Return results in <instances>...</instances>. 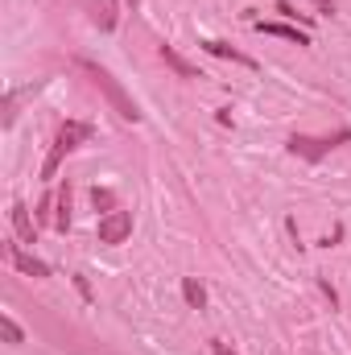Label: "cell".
Wrapping results in <instances>:
<instances>
[{
  "label": "cell",
  "mask_w": 351,
  "mask_h": 355,
  "mask_svg": "<svg viewBox=\"0 0 351 355\" xmlns=\"http://www.w3.org/2000/svg\"><path fill=\"white\" fill-rule=\"evenodd\" d=\"M91 137H95V128H91L87 120H62L58 132H54V145H50V153H46V162H42V182H54V178H58V166H62L79 145H87Z\"/></svg>",
  "instance_id": "cell-1"
},
{
  "label": "cell",
  "mask_w": 351,
  "mask_h": 355,
  "mask_svg": "<svg viewBox=\"0 0 351 355\" xmlns=\"http://www.w3.org/2000/svg\"><path fill=\"white\" fill-rule=\"evenodd\" d=\"M79 67L91 75V83L108 95V103L116 107V116H120V120H128V124H137V120H141V107H137V99H132L128 91L116 83V75H112L108 67H99V62H91V58H79Z\"/></svg>",
  "instance_id": "cell-2"
},
{
  "label": "cell",
  "mask_w": 351,
  "mask_h": 355,
  "mask_svg": "<svg viewBox=\"0 0 351 355\" xmlns=\"http://www.w3.org/2000/svg\"><path fill=\"white\" fill-rule=\"evenodd\" d=\"M339 145H351V128H335L331 137H306V132H293L289 137V153L302 157V162H323Z\"/></svg>",
  "instance_id": "cell-3"
},
{
  "label": "cell",
  "mask_w": 351,
  "mask_h": 355,
  "mask_svg": "<svg viewBox=\"0 0 351 355\" xmlns=\"http://www.w3.org/2000/svg\"><path fill=\"white\" fill-rule=\"evenodd\" d=\"M132 236V211H108L99 219V244H124Z\"/></svg>",
  "instance_id": "cell-4"
},
{
  "label": "cell",
  "mask_w": 351,
  "mask_h": 355,
  "mask_svg": "<svg viewBox=\"0 0 351 355\" xmlns=\"http://www.w3.org/2000/svg\"><path fill=\"white\" fill-rule=\"evenodd\" d=\"M4 257H8V265L17 268V272H25V277H37V281L50 277V265L37 261V257H29V252H21V244H4Z\"/></svg>",
  "instance_id": "cell-5"
},
{
  "label": "cell",
  "mask_w": 351,
  "mask_h": 355,
  "mask_svg": "<svg viewBox=\"0 0 351 355\" xmlns=\"http://www.w3.org/2000/svg\"><path fill=\"white\" fill-rule=\"evenodd\" d=\"M257 33L264 37H285V42H298V46H310V33L289 25V21H257Z\"/></svg>",
  "instance_id": "cell-6"
},
{
  "label": "cell",
  "mask_w": 351,
  "mask_h": 355,
  "mask_svg": "<svg viewBox=\"0 0 351 355\" xmlns=\"http://www.w3.org/2000/svg\"><path fill=\"white\" fill-rule=\"evenodd\" d=\"M8 219H12V232H17V240H21V244H33V240H37V219L29 215V207H25V202H12Z\"/></svg>",
  "instance_id": "cell-7"
},
{
  "label": "cell",
  "mask_w": 351,
  "mask_h": 355,
  "mask_svg": "<svg viewBox=\"0 0 351 355\" xmlns=\"http://www.w3.org/2000/svg\"><path fill=\"white\" fill-rule=\"evenodd\" d=\"M207 54H215V58H228V62H240V67H248V71H257V58L252 54H244V50H236V46H228V42H215V37H207V42H198Z\"/></svg>",
  "instance_id": "cell-8"
},
{
  "label": "cell",
  "mask_w": 351,
  "mask_h": 355,
  "mask_svg": "<svg viewBox=\"0 0 351 355\" xmlns=\"http://www.w3.org/2000/svg\"><path fill=\"white\" fill-rule=\"evenodd\" d=\"M87 8H91V21H95L103 33L116 29V21H120V17H116V8H120L116 0H87Z\"/></svg>",
  "instance_id": "cell-9"
},
{
  "label": "cell",
  "mask_w": 351,
  "mask_h": 355,
  "mask_svg": "<svg viewBox=\"0 0 351 355\" xmlns=\"http://www.w3.org/2000/svg\"><path fill=\"white\" fill-rule=\"evenodd\" d=\"M157 54H162V62H166V67L174 71L178 79H198V71H194V67H190V62H186V58L178 54L174 46H166V42H162V50H157Z\"/></svg>",
  "instance_id": "cell-10"
},
{
  "label": "cell",
  "mask_w": 351,
  "mask_h": 355,
  "mask_svg": "<svg viewBox=\"0 0 351 355\" xmlns=\"http://www.w3.org/2000/svg\"><path fill=\"white\" fill-rule=\"evenodd\" d=\"M54 227H58V232L71 227V186H67V182H62L58 194H54Z\"/></svg>",
  "instance_id": "cell-11"
},
{
  "label": "cell",
  "mask_w": 351,
  "mask_h": 355,
  "mask_svg": "<svg viewBox=\"0 0 351 355\" xmlns=\"http://www.w3.org/2000/svg\"><path fill=\"white\" fill-rule=\"evenodd\" d=\"M182 297H186L190 310H207V289H203L194 277H182Z\"/></svg>",
  "instance_id": "cell-12"
},
{
  "label": "cell",
  "mask_w": 351,
  "mask_h": 355,
  "mask_svg": "<svg viewBox=\"0 0 351 355\" xmlns=\"http://www.w3.org/2000/svg\"><path fill=\"white\" fill-rule=\"evenodd\" d=\"M0 335H4V343H8V347H21V343H25V331H21L8 314H0Z\"/></svg>",
  "instance_id": "cell-13"
},
{
  "label": "cell",
  "mask_w": 351,
  "mask_h": 355,
  "mask_svg": "<svg viewBox=\"0 0 351 355\" xmlns=\"http://www.w3.org/2000/svg\"><path fill=\"white\" fill-rule=\"evenodd\" d=\"M91 202L103 207V215H108V211H120V207H116V194H112V190H99V186L91 190Z\"/></svg>",
  "instance_id": "cell-14"
},
{
  "label": "cell",
  "mask_w": 351,
  "mask_h": 355,
  "mask_svg": "<svg viewBox=\"0 0 351 355\" xmlns=\"http://www.w3.org/2000/svg\"><path fill=\"white\" fill-rule=\"evenodd\" d=\"M318 8V17H335V0H310Z\"/></svg>",
  "instance_id": "cell-15"
},
{
  "label": "cell",
  "mask_w": 351,
  "mask_h": 355,
  "mask_svg": "<svg viewBox=\"0 0 351 355\" xmlns=\"http://www.w3.org/2000/svg\"><path fill=\"white\" fill-rule=\"evenodd\" d=\"M277 12H281V17H289V21H293V17H298V12H293V4H289V0H277Z\"/></svg>",
  "instance_id": "cell-16"
},
{
  "label": "cell",
  "mask_w": 351,
  "mask_h": 355,
  "mask_svg": "<svg viewBox=\"0 0 351 355\" xmlns=\"http://www.w3.org/2000/svg\"><path fill=\"white\" fill-rule=\"evenodd\" d=\"M211 352H215V355H236V352H232V347H228V343H219V339L211 343Z\"/></svg>",
  "instance_id": "cell-17"
},
{
  "label": "cell",
  "mask_w": 351,
  "mask_h": 355,
  "mask_svg": "<svg viewBox=\"0 0 351 355\" xmlns=\"http://www.w3.org/2000/svg\"><path fill=\"white\" fill-rule=\"evenodd\" d=\"M137 4H141V0H128V8H137Z\"/></svg>",
  "instance_id": "cell-18"
}]
</instances>
